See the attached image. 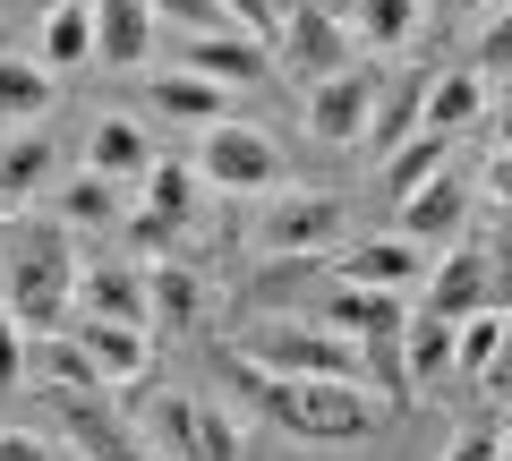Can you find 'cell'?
Here are the masks:
<instances>
[{"label": "cell", "instance_id": "cell-1", "mask_svg": "<svg viewBox=\"0 0 512 461\" xmlns=\"http://www.w3.org/2000/svg\"><path fill=\"white\" fill-rule=\"evenodd\" d=\"M214 368H222V385H239L282 436H299V444H359V436H376V419H384V410L367 402V385H291V376L248 368L231 342L214 351Z\"/></svg>", "mask_w": 512, "mask_h": 461}, {"label": "cell", "instance_id": "cell-2", "mask_svg": "<svg viewBox=\"0 0 512 461\" xmlns=\"http://www.w3.org/2000/svg\"><path fill=\"white\" fill-rule=\"evenodd\" d=\"M231 351L265 376H291V385H367V351L316 316H256Z\"/></svg>", "mask_w": 512, "mask_h": 461}, {"label": "cell", "instance_id": "cell-3", "mask_svg": "<svg viewBox=\"0 0 512 461\" xmlns=\"http://www.w3.org/2000/svg\"><path fill=\"white\" fill-rule=\"evenodd\" d=\"M77 248L60 222H26V231H9V316H18L26 333H69L77 316Z\"/></svg>", "mask_w": 512, "mask_h": 461}, {"label": "cell", "instance_id": "cell-4", "mask_svg": "<svg viewBox=\"0 0 512 461\" xmlns=\"http://www.w3.org/2000/svg\"><path fill=\"white\" fill-rule=\"evenodd\" d=\"M197 171H205V188H222V197H282V188H299L291 163H282V146H274L265 129H248V120L205 129Z\"/></svg>", "mask_w": 512, "mask_h": 461}, {"label": "cell", "instance_id": "cell-5", "mask_svg": "<svg viewBox=\"0 0 512 461\" xmlns=\"http://www.w3.org/2000/svg\"><path fill=\"white\" fill-rule=\"evenodd\" d=\"M350 231L342 197H316V188H282L265 197V222H256V257H333Z\"/></svg>", "mask_w": 512, "mask_h": 461}, {"label": "cell", "instance_id": "cell-6", "mask_svg": "<svg viewBox=\"0 0 512 461\" xmlns=\"http://www.w3.org/2000/svg\"><path fill=\"white\" fill-rule=\"evenodd\" d=\"M359 35H350V18H333L325 0H308V9H291L282 18V35H274V60L291 77H308V86H325V77H342V69H359Z\"/></svg>", "mask_w": 512, "mask_h": 461}, {"label": "cell", "instance_id": "cell-7", "mask_svg": "<svg viewBox=\"0 0 512 461\" xmlns=\"http://www.w3.org/2000/svg\"><path fill=\"white\" fill-rule=\"evenodd\" d=\"M427 308L419 316H444V325H461V316H487V308H504V274H495V248H444L436 257V274H427Z\"/></svg>", "mask_w": 512, "mask_h": 461}, {"label": "cell", "instance_id": "cell-8", "mask_svg": "<svg viewBox=\"0 0 512 461\" xmlns=\"http://www.w3.org/2000/svg\"><path fill=\"white\" fill-rule=\"evenodd\" d=\"M436 257H444V248H419V240H402V231H384V240L333 248V282H367V291H393V299H410V291H427Z\"/></svg>", "mask_w": 512, "mask_h": 461}, {"label": "cell", "instance_id": "cell-9", "mask_svg": "<svg viewBox=\"0 0 512 461\" xmlns=\"http://www.w3.org/2000/svg\"><path fill=\"white\" fill-rule=\"evenodd\" d=\"M333 291V257H256V274L239 282L248 316H316V299Z\"/></svg>", "mask_w": 512, "mask_h": 461}, {"label": "cell", "instance_id": "cell-10", "mask_svg": "<svg viewBox=\"0 0 512 461\" xmlns=\"http://www.w3.org/2000/svg\"><path fill=\"white\" fill-rule=\"evenodd\" d=\"M171 69L214 77V86L239 94V86H265L282 60H274V43H256V35H239V26H222V35H180V43H171Z\"/></svg>", "mask_w": 512, "mask_h": 461}, {"label": "cell", "instance_id": "cell-11", "mask_svg": "<svg viewBox=\"0 0 512 461\" xmlns=\"http://www.w3.org/2000/svg\"><path fill=\"white\" fill-rule=\"evenodd\" d=\"M52 410H60V436H69L77 461H154L146 436H137L103 393H52Z\"/></svg>", "mask_w": 512, "mask_h": 461}, {"label": "cell", "instance_id": "cell-12", "mask_svg": "<svg viewBox=\"0 0 512 461\" xmlns=\"http://www.w3.org/2000/svg\"><path fill=\"white\" fill-rule=\"evenodd\" d=\"M376 77H367V60L359 69H342V77H325V86H308V137L316 146H367V120H376Z\"/></svg>", "mask_w": 512, "mask_h": 461}, {"label": "cell", "instance_id": "cell-13", "mask_svg": "<svg viewBox=\"0 0 512 461\" xmlns=\"http://www.w3.org/2000/svg\"><path fill=\"white\" fill-rule=\"evenodd\" d=\"M470 214H478V188L461 180V171H444V180H427L419 197H402V240H419V248H461L470 240Z\"/></svg>", "mask_w": 512, "mask_h": 461}, {"label": "cell", "instance_id": "cell-14", "mask_svg": "<svg viewBox=\"0 0 512 461\" xmlns=\"http://www.w3.org/2000/svg\"><path fill=\"white\" fill-rule=\"evenodd\" d=\"M163 18H154L146 0H94V69H154L163 52Z\"/></svg>", "mask_w": 512, "mask_h": 461}, {"label": "cell", "instance_id": "cell-15", "mask_svg": "<svg viewBox=\"0 0 512 461\" xmlns=\"http://www.w3.org/2000/svg\"><path fill=\"white\" fill-rule=\"evenodd\" d=\"M316 325H333L342 342H393V333H410V308L393 291H367V282H333L316 299Z\"/></svg>", "mask_w": 512, "mask_h": 461}, {"label": "cell", "instance_id": "cell-16", "mask_svg": "<svg viewBox=\"0 0 512 461\" xmlns=\"http://www.w3.org/2000/svg\"><path fill=\"white\" fill-rule=\"evenodd\" d=\"M77 316H86V325H137V333H154L146 274H137V265H86V274H77Z\"/></svg>", "mask_w": 512, "mask_h": 461}, {"label": "cell", "instance_id": "cell-17", "mask_svg": "<svg viewBox=\"0 0 512 461\" xmlns=\"http://www.w3.org/2000/svg\"><path fill=\"white\" fill-rule=\"evenodd\" d=\"M154 163H163V154H154V137L137 129L128 111H103V120H94V129H86V171H103V180L137 188V180H146Z\"/></svg>", "mask_w": 512, "mask_h": 461}, {"label": "cell", "instance_id": "cell-18", "mask_svg": "<svg viewBox=\"0 0 512 461\" xmlns=\"http://www.w3.org/2000/svg\"><path fill=\"white\" fill-rule=\"evenodd\" d=\"M128 214H137V205H128V188L103 180V171H77L69 188H52V222L69 231V240H77V231H120Z\"/></svg>", "mask_w": 512, "mask_h": 461}, {"label": "cell", "instance_id": "cell-19", "mask_svg": "<svg viewBox=\"0 0 512 461\" xmlns=\"http://www.w3.org/2000/svg\"><path fill=\"white\" fill-rule=\"evenodd\" d=\"M427 86H436V77H419V69H402L393 77V86L376 94V120H367V154H393V146H410V137L427 129Z\"/></svg>", "mask_w": 512, "mask_h": 461}, {"label": "cell", "instance_id": "cell-20", "mask_svg": "<svg viewBox=\"0 0 512 461\" xmlns=\"http://www.w3.org/2000/svg\"><path fill=\"white\" fill-rule=\"evenodd\" d=\"M154 120H188V129H222L231 120V86H214V77H188V69H163L146 86Z\"/></svg>", "mask_w": 512, "mask_h": 461}, {"label": "cell", "instance_id": "cell-21", "mask_svg": "<svg viewBox=\"0 0 512 461\" xmlns=\"http://www.w3.org/2000/svg\"><path fill=\"white\" fill-rule=\"evenodd\" d=\"M402 368H410V393L453 385V368H461V325H444V316H410V333H402Z\"/></svg>", "mask_w": 512, "mask_h": 461}, {"label": "cell", "instance_id": "cell-22", "mask_svg": "<svg viewBox=\"0 0 512 461\" xmlns=\"http://www.w3.org/2000/svg\"><path fill=\"white\" fill-rule=\"evenodd\" d=\"M146 299H154V333H188L205 316V274H197V257H163L146 274Z\"/></svg>", "mask_w": 512, "mask_h": 461}, {"label": "cell", "instance_id": "cell-23", "mask_svg": "<svg viewBox=\"0 0 512 461\" xmlns=\"http://www.w3.org/2000/svg\"><path fill=\"white\" fill-rule=\"evenodd\" d=\"M69 333H77V342H86L94 376H103L111 393H120V385H137V376H146V333H137V325H86V316H69Z\"/></svg>", "mask_w": 512, "mask_h": 461}, {"label": "cell", "instance_id": "cell-24", "mask_svg": "<svg viewBox=\"0 0 512 461\" xmlns=\"http://www.w3.org/2000/svg\"><path fill=\"white\" fill-rule=\"evenodd\" d=\"M35 385L43 393H111L103 376H94V359H86L77 333H35Z\"/></svg>", "mask_w": 512, "mask_h": 461}, {"label": "cell", "instance_id": "cell-25", "mask_svg": "<svg viewBox=\"0 0 512 461\" xmlns=\"http://www.w3.org/2000/svg\"><path fill=\"white\" fill-rule=\"evenodd\" d=\"M35 60L43 69H86L94 60V0H69V9H52V18H43V35H35Z\"/></svg>", "mask_w": 512, "mask_h": 461}, {"label": "cell", "instance_id": "cell-26", "mask_svg": "<svg viewBox=\"0 0 512 461\" xmlns=\"http://www.w3.org/2000/svg\"><path fill=\"white\" fill-rule=\"evenodd\" d=\"M43 180H52V137H43V129H18L9 146H0V205L18 214L26 197H43Z\"/></svg>", "mask_w": 512, "mask_h": 461}, {"label": "cell", "instance_id": "cell-27", "mask_svg": "<svg viewBox=\"0 0 512 461\" xmlns=\"http://www.w3.org/2000/svg\"><path fill=\"white\" fill-rule=\"evenodd\" d=\"M470 120H487V77H478V69H444L436 86H427V129L461 137Z\"/></svg>", "mask_w": 512, "mask_h": 461}, {"label": "cell", "instance_id": "cell-28", "mask_svg": "<svg viewBox=\"0 0 512 461\" xmlns=\"http://www.w3.org/2000/svg\"><path fill=\"white\" fill-rule=\"evenodd\" d=\"M384 188H393V197H419L427 180H444V171H453V137H436V129H419L410 137V146H393L384 154Z\"/></svg>", "mask_w": 512, "mask_h": 461}, {"label": "cell", "instance_id": "cell-29", "mask_svg": "<svg viewBox=\"0 0 512 461\" xmlns=\"http://www.w3.org/2000/svg\"><path fill=\"white\" fill-rule=\"evenodd\" d=\"M419 9H427V0H350V35H359V52H402V43L419 35Z\"/></svg>", "mask_w": 512, "mask_h": 461}, {"label": "cell", "instance_id": "cell-30", "mask_svg": "<svg viewBox=\"0 0 512 461\" xmlns=\"http://www.w3.org/2000/svg\"><path fill=\"white\" fill-rule=\"evenodd\" d=\"M43 111H52V69L0 52V120H43Z\"/></svg>", "mask_w": 512, "mask_h": 461}, {"label": "cell", "instance_id": "cell-31", "mask_svg": "<svg viewBox=\"0 0 512 461\" xmlns=\"http://www.w3.org/2000/svg\"><path fill=\"white\" fill-rule=\"evenodd\" d=\"M137 197H146L154 214H171V222H197V197H205V171H197V163H154L146 180H137Z\"/></svg>", "mask_w": 512, "mask_h": 461}, {"label": "cell", "instance_id": "cell-32", "mask_svg": "<svg viewBox=\"0 0 512 461\" xmlns=\"http://www.w3.org/2000/svg\"><path fill=\"white\" fill-rule=\"evenodd\" d=\"M504 333H512V308H487V316H461V385H478V376L495 368V351H504Z\"/></svg>", "mask_w": 512, "mask_h": 461}, {"label": "cell", "instance_id": "cell-33", "mask_svg": "<svg viewBox=\"0 0 512 461\" xmlns=\"http://www.w3.org/2000/svg\"><path fill=\"white\" fill-rule=\"evenodd\" d=\"M188 461H248V427H239L222 402H197V453Z\"/></svg>", "mask_w": 512, "mask_h": 461}, {"label": "cell", "instance_id": "cell-34", "mask_svg": "<svg viewBox=\"0 0 512 461\" xmlns=\"http://www.w3.org/2000/svg\"><path fill=\"white\" fill-rule=\"evenodd\" d=\"M478 77H512V9H487L478 18Z\"/></svg>", "mask_w": 512, "mask_h": 461}, {"label": "cell", "instance_id": "cell-35", "mask_svg": "<svg viewBox=\"0 0 512 461\" xmlns=\"http://www.w3.org/2000/svg\"><path fill=\"white\" fill-rule=\"evenodd\" d=\"M18 376H35V333L0 308V393H18Z\"/></svg>", "mask_w": 512, "mask_h": 461}, {"label": "cell", "instance_id": "cell-36", "mask_svg": "<svg viewBox=\"0 0 512 461\" xmlns=\"http://www.w3.org/2000/svg\"><path fill=\"white\" fill-rule=\"evenodd\" d=\"M146 9L163 26H180V35H222V26H231V18H222V0H146Z\"/></svg>", "mask_w": 512, "mask_h": 461}, {"label": "cell", "instance_id": "cell-37", "mask_svg": "<svg viewBox=\"0 0 512 461\" xmlns=\"http://www.w3.org/2000/svg\"><path fill=\"white\" fill-rule=\"evenodd\" d=\"M222 18H231L239 35H256V43L282 35V9H274V0H222Z\"/></svg>", "mask_w": 512, "mask_h": 461}, {"label": "cell", "instance_id": "cell-38", "mask_svg": "<svg viewBox=\"0 0 512 461\" xmlns=\"http://www.w3.org/2000/svg\"><path fill=\"white\" fill-rule=\"evenodd\" d=\"M0 461H69V444H60V436H26V427H9V436H0Z\"/></svg>", "mask_w": 512, "mask_h": 461}, {"label": "cell", "instance_id": "cell-39", "mask_svg": "<svg viewBox=\"0 0 512 461\" xmlns=\"http://www.w3.org/2000/svg\"><path fill=\"white\" fill-rule=\"evenodd\" d=\"M444 461H504V436H495V427H461V436L444 444Z\"/></svg>", "mask_w": 512, "mask_h": 461}, {"label": "cell", "instance_id": "cell-40", "mask_svg": "<svg viewBox=\"0 0 512 461\" xmlns=\"http://www.w3.org/2000/svg\"><path fill=\"white\" fill-rule=\"evenodd\" d=\"M487 197H495V214H512V154L504 146L487 154Z\"/></svg>", "mask_w": 512, "mask_h": 461}, {"label": "cell", "instance_id": "cell-41", "mask_svg": "<svg viewBox=\"0 0 512 461\" xmlns=\"http://www.w3.org/2000/svg\"><path fill=\"white\" fill-rule=\"evenodd\" d=\"M478 393H487V402H512V333H504V351H495V368L478 376Z\"/></svg>", "mask_w": 512, "mask_h": 461}, {"label": "cell", "instance_id": "cell-42", "mask_svg": "<svg viewBox=\"0 0 512 461\" xmlns=\"http://www.w3.org/2000/svg\"><path fill=\"white\" fill-rule=\"evenodd\" d=\"M444 9H453V18H487L495 0H444Z\"/></svg>", "mask_w": 512, "mask_h": 461}, {"label": "cell", "instance_id": "cell-43", "mask_svg": "<svg viewBox=\"0 0 512 461\" xmlns=\"http://www.w3.org/2000/svg\"><path fill=\"white\" fill-rule=\"evenodd\" d=\"M495 146H504V154H512V103H504V111H495Z\"/></svg>", "mask_w": 512, "mask_h": 461}, {"label": "cell", "instance_id": "cell-44", "mask_svg": "<svg viewBox=\"0 0 512 461\" xmlns=\"http://www.w3.org/2000/svg\"><path fill=\"white\" fill-rule=\"evenodd\" d=\"M18 9H35V18H52V9H69V0H18Z\"/></svg>", "mask_w": 512, "mask_h": 461}, {"label": "cell", "instance_id": "cell-45", "mask_svg": "<svg viewBox=\"0 0 512 461\" xmlns=\"http://www.w3.org/2000/svg\"><path fill=\"white\" fill-rule=\"evenodd\" d=\"M504 461H512V436H504Z\"/></svg>", "mask_w": 512, "mask_h": 461}]
</instances>
